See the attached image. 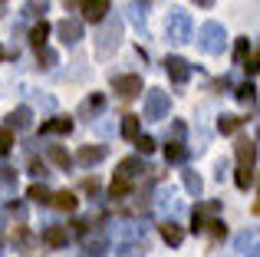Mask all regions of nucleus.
I'll use <instances>...</instances> for the list:
<instances>
[{
	"label": "nucleus",
	"mask_w": 260,
	"mask_h": 257,
	"mask_svg": "<svg viewBox=\"0 0 260 257\" xmlns=\"http://www.w3.org/2000/svg\"><path fill=\"white\" fill-rule=\"evenodd\" d=\"M122 30H125V20L119 13H109L106 20L99 23V33H95V56L109 59L115 50L122 46Z\"/></svg>",
	"instance_id": "obj_1"
},
{
	"label": "nucleus",
	"mask_w": 260,
	"mask_h": 257,
	"mask_svg": "<svg viewBox=\"0 0 260 257\" xmlns=\"http://www.w3.org/2000/svg\"><path fill=\"white\" fill-rule=\"evenodd\" d=\"M165 33H168V40H172V43H191V37H194V20H191V13L181 10V7L168 10Z\"/></svg>",
	"instance_id": "obj_2"
},
{
	"label": "nucleus",
	"mask_w": 260,
	"mask_h": 257,
	"mask_svg": "<svg viewBox=\"0 0 260 257\" xmlns=\"http://www.w3.org/2000/svg\"><path fill=\"white\" fill-rule=\"evenodd\" d=\"M198 46H201L204 53H211V56L224 53V46H228V33H224V26L214 23V20L201 23V30H198Z\"/></svg>",
	"instance_id": "obj_3"
},
{
	"label": "nucleus",
	"mask_w": 260,
	"mask_h": 257,
	"mask_svg": "<svg viewBox=\"0 0 260 257\" xmlns=\"http://www.w3.org/2000/svg\"><path fill=\"white\" fill-rule=\"evenodd\" d=\"M168 112H172V96H168L165 89H148L145 92V112H142V119H145V122H161Z\"/></svg>",
	"instance_id": "obj_4"
},
{
	"label": "nucleus",
	"mask_w": 260,
	"mask_h": 257,
	"mask_svg": "<svg viewBox=\"0 0 260 257\" xmlns=\"http://www.w3.org/2000/svg\"><path fill=\"white\" fill-rule=\"evenodd\" d=\"M217 214H221V201H198L194 218H191V231L201 234L204 228H208V221H211V218H217Z\"/></svg>",
	"instance_id": "obj_5"
},
{
	"label": "nucleus",
	"mask_w": 260,
	"mask_h": 257,
	"mask_svg": "<svg viewBox=\"0 0 260 257\" xmlns=\"http://www.w3.org/2000/svg\"><path fill=\"white\" fill-rule=\"evenodd\" d=\"M10 244H13V251H20V254H33V247H37V234H33L26 224H13Z\"/></svg>",
	"instance_id": "obj_6"
},
{
	"label": "nucleus",
	"mask_w": 260,
	"mask_h": 257,
	"mask_svg": "<svg viewBox=\"0 0 260 257\" xmlns=\"http://www.w3.org/2000/svg\"><path fill=\"white\" fill-rule=\"evenodd\" d=\"M112 89L119 92L122 99H135L142 92V76H135V73H128V76H119L115 73L112 76Z\"/></svg>",
	"instance_id": "obj_7"
},
{
	"label": "nucleus",
	"mask_w": 260,
	"mask_h": 257,
	"mask_svg": "<svg viewBox=\"0 0 260 257\" xmlns=\"http://www.w3.org/2000/svg\"><path fill=\"white\" fill-rule=\"evenodd\" d=\"M106 109V96L102 92H89V96L79 103V109H76V119H86V122H95V116Z\"/></svg>",
	"instance_id": "obj_8"
},
{
	"label": "nucleus",
	"mask_w": 260,
	"mask_h": 257,
	"mask_svg": "<svg viewBox=\"0 0 260 257\" xmlns=\"http://www.w3.org/2000/svg\"><path fill=\"white\" fill-rule=\"evenodd\" d=\"M56 33H59V40H63L66 46H76L79 40H83V20H79V17H66V20H59Z\"/></svg>",
	"instance_id": "obj_9"
},
{
	"label": "nucleus",
	"mask_w": 260,
	"mask_h": 257,
	"mask_svg": "<svg viewBox=\"0 0 260 257\" xmlns=\"http://www.w3.org/2000/svg\"><path fill=\"white\" fill-rule=\"evenodd\" d=\"M165 73H168V79H172L175 86H181V83H188V76H191V63L188 59H181V56H168L165 63Z\"/></svg>",
	"instance_id": "obj_10"
},
{
	"label": "nucleus",
	"mask_w": 260,
	"mask_h": 257,
	"mask_svg": "<svg viewBox=\"0 0 260 257\" xmlns=\"http://www.w3.org/2000/svg\"><path fill=\"white\" fill-rule=\"evenodd\" d=\"M79 10H83V20H89V23H102L109 17V0H79Z\"/></svg>",
	"instance_id": "obj_11"
},
{
	"label": "nucleus",
	"mask_w": 260,
	"mask_h": 257,
	"mask_svg": "<svg viewBox=\"0 0 260 257\" xmlns=\"http://www.w3.org/2000/svg\"><path fill=\"white\" fill-rule=\"evenodd\" d=\"M234 155H237V162H241V168H254V165H257V142H250V139H237Z\"/></svg>",
	"instance_id": "obj_12"
},
{
	"label": "nucleus",
	"mask_w": 260,
	"mask_h": 257,
	"mask_svg": "<svg viewBox=\"0 0 260 257\" xmlns=\"http://www.w3.org/2000/svg\"><path fill=\"white\" fill-rule=\"evenodd\" d=\"M106 155H109L106 145H83V148L76 152V162H79L83 168H92V165H99Z\"/></svg>",
	"instance_id": "obj_13"
},
{
	"label": "nucleus",
	"mask_w": 260,
	"mask_h": 257,
	"mask_svg": "<svg viewBox=\"0 0 260 257\" xmlns=\"http://www.w3.org/2000/svg\"><path fill=\"white\" fill-rule=\"evenodd\" d=\"M30 122H33V109H30V106H17V109L7 116L4 128H10V132L17 128V132H23V128H30Z\"/></svg>",
	"instance_id": "obj_14"
},
{
	"label": "nucleus",
	"mask_w": 260,
	"mask_h": 257,
	"mask_svg": "<svg viewBox=\"0 0 260 257\" xmlns=\"http://www.w3.org/2000/svg\"><path fill=\"white\" fill-rule=\"evenodd\" d=\"M106 251H109V241L102 231H95L92 238L83 241V257H106Z\"/></svg>",
	"instance_id": "obj_15"
},
{
	"label": "nucleus",
	"mask_w": 260,
	"mask_h": 257,
	"mask_svg": "<svg viewBox=\"0 0 260 257\" xmlns=\"http://www.w3.org/2000/svg\"><path fill=\"white\" fill-rule=\"evenodd\" d=\"M145 7L148 4H142V0H135V4H128L125 7V13H128V20H132V26H135V30H139V33H148V20H145Z\"/></svg>",
	"instance_id": "obj_16"
},
{
	"label": "nucleus",
	"mask_w": 260,
	"mask_h": 257,
	"mask_svg": "<svg viewBox=\"0 0 260 257\" xmlns=\"http://www.w3.org/2000/svg\"><path fill=\"white\" fill-rule=\"evenodd\" d=\"M70 135L73 132V119L70 116H56V119H50V122H43L40 125V135Z\"/></svg>",
	"instance_id": "obj_17"
},
{
	"label": "nucleus",
	"mask_w": 260,
	"mask_h": 257,
	"mask_svg": "<svg viewBox=\"0 0 260 257\" xmlns=\"http://www.w3.org/2000/svg\"><path fill=\"white\" fill-rule=\"evenodd\" d=\"M43 244H50V247H66L70 244V231H66L63 224H50L43 231Z\"/></svg>",
	"instance_id": "obj_18"
},
{
	"label": "nucleus",
	"mask_w": 260,
	"mask_h": 257,
	"mask_svg": "<svg viewBox=\"0 0 260 257\" xmlns=\"http://www.w3.org/2000/svg\"><path fill=\"white\" fill-rule=\"evenodd\" d=\"M158 231H161V241H165L168 247H178V244L184 241L181 224H175V221H161V224H158Z\"/></svg>",
	"instance_id": "obj_19"
},
{
	"label": "nucleus",
	"mask_w": 260,
	"mask_h": 257,
	"mask_svg": "<svg viewBox=\"0 0 260 257\" xmlns=\"http://www.w3.org/2000/svg\"><path fill=\"white\" fill-rule=\"evenodd\" d=\"M142 172H155V168L145 165L142 158H125V162L119 165V175H122V178H128V181H132L135 175H142Z\"/></svg>",
	"instance_id": "obj_20"
},
{
	"label": "nucleus",
	"mask_w": 260,
	"mask_h": 257,
	"mask_svg": "<svg viewBox=\"0 0 260 257\" xmlns=\"http://www.w3.org/2000/svg\"><path fill=\"white\" fill-rule=\"evenodd\" d=\"M50 205L59 208V211H66V214H73V211L79 208V198H76L73 191H56V195L50 198Z\"/></svg>",
	"instance_id": "obj_21"
},
{
	"label": "nucleus",
	"mask_w": 260,
	"mask_h": 257,
	"mask_svg": "<svg viewBox=\"0 0 260 257\" xmlns=\"http://www.w3.org/2000/svg\"><path fill=\"white\" fill-rule=\"evenodd\" d=\"M119 257H145L148 254V241L139 238V241H125V244H119Z\"/></svg>",
	"instance_id": "obj_22"
},
{
	"label": "nucleus",
	"mask_w": 260,
	"mask_h": 257,
	"mask_svg": "<svg viewBox=\"0 0 260 257\" xmlns=\"http://www.w3.org/2000/svg\"><path fill=\"white\" fill-rule=\"evenodd\" d=\"M184 158H188V148H184V142L168 139V145H165V162H168V165H178V162H184Z\"/></svg>",
	"instance_id": "obj_23"
},
{
	"label": "nucleus",
	"mask_w": 260,
	"mask_h": 257,
	"mask_svg": "<svg viewBox=\"0 0 260 257\" xmlns=\"http://www.w3.org/2000/svg\"><path fill=\"white\" fill-rule=\"evenodd\" d=\"M46 37H50V23H46V20H40V23L30 26V46H33V50L46 46Z\"/></svg>",
	"instance_id": "obj_24"
},
{
	"label": "nucleus",
	"mask_w": 260,
	"mask_h": 257,
	"mask_svg": "<svg viewBox=\"0 0 260 257\" xmlns=\"http://www.w3.org/2000/svg\"><path fill=\"white\" fill-rule=\"evenodd\" d=\"M46 158H50V162H53L56 168H63V172H66V168L73 165V155L66 152L63 145H50V152H46Z\"/></svg>",
	"instance_id": "obj_25"
},
{
	"label": "nucleus",
	"mask_w": 260,
	"mask_h": 257,
	"mask_svg": "<svg viewBox=\"0 0 260 257\" xmlns=\"http://www.w3.org/2000/svg\"><path fill=\"white\" fill-rule=\"evenodd\" d=\"M181 181H184V188H188V195H201V188H204V181H201V175L194 172V168H184L181 172Z\"/></svg>",
	"instance_id": "obj_26"
},
{
	"label": "nucleus",
	"mask_w": 260,
	"mask_h": 257,
	"mask_svg": "<svg viewBox=\"0 0 260 257\" xmlns=\"http://www.w3.org/2000/svg\"><path fill=\"white\" fill-rule=\"evenodd\" d=\"M128 191H132V181H128V178H122V175H115V178H112V185H109V198H115V201H119V198H125Z\"/></svg>",
	"instance_id": "obj_27"
},
{
	"label": "nucleus",
	"mask_w": 260,
	"mask_h": 257,
	"mask_svg": "<svg viewBox=\"0 0 260 257\" xmlns=\"http://www.w3.org/2000/svg\"><path fill=\"white\" fill-rule=\"evenodd\" d=\"M234 181H237V188H241V191H250V188L257 185V172H254V168H237Z\"/></svg>",
	"instance_id": "obj_28"
},
{
	"label": "nucleus",
	"mask_w": 260,
	"mask_h": 257,
	"mask_svg": "<svg viewBox=\"0 0 260 257\" xmlns=\"http://www.w3.org/2000/svg\"><path fill=\"white\" fill-rule=\"evenodd\" d=\"M56 63H59L56 50H50V46H40V50H37V66H40V70H53Z\"/></svg>",
	"instance_id": "obj_29"
},
{
	"label": "nucleus",
	"mask_w": 260,
	"mask_h": 257,
	"mask_svg": "<svg viewBox=\"0 0 260 257\" xmlns=\"http://www.w3.org/2000/svg\"><path fill=\"white\" fill-rule=\"evenodd\" d=\"M26 198L30 201H37V205H50V198H53V191L43 185V181H37V185H30V191H26Z\"/></svg>",
	"instance_id": "obj_30"
},
{
	"label": "nucleus",
	"mask_w": 260,
	"mask_h": 257,
	"mask_svg": "<svg viewBox=\"0 0 260 257\" xmlns=\"http://www.w3.org/2000/svg\"><path fill=\"white\" fill-rule=\"evenodd\" d=\"M92 132L99 135V139H112V135L119 132V122H115V119H99V122H92Z\"/></svg>",
	"instance_id": "obj_31"
},
{
	"label": "nucleus",
	"mask_w": 260,
	"mask_h": 257,
	"mask_svg": "<svg viewBox=\"0 0 260 257\" xmlns=\"http://www.w3.org/2000/svg\"><path fill=\"white\" fill-rule=\"evenodd\" d=\"M244 122H247V119H241V116H221V119H217V132L231 135V132H237Z\"/></svg>",
	"instance_id": "obj_32"
},
{
	"label": "nucleus",
	"mask_w": 260,
	"mask_h": 257,
	"mask_svg": "<svg viewBox=\"0 0 260 257\" xmlns=\"http://www.w3.org/2000/svg\"><path fill=\"white\" fill-rule=\"evenodd\" d=\"M139 125H142V119H139V116H122L119 132L125 135V139H132V142H135V135H139Z\"/></svg>",
	"instance_id": "obj_33"
},
{
	"label": "nucleus",
	"mask_w": 260,
	"mask_h": 257,
	"mask_svg": "<svg viewBox=\"0 0 260 257\" xmlns=\"http://www.w3.org/2000/svg\"><path fill=\"white\" fill-rule=\"evenodd\" d=\"M139 231H142V228L132 224V221H125V224H115V234L122 238V244H125V241H139Z\"/></svg>",
	"instance_id": "obj_34"
},
{
	"label": "nucleus",
	"mask_w": 260,
	"mask_h": 257,
	"mask_svg": "<svg viewBox=\"0 0 260 257\" xmlns=\"http://www.w3.org/2000/svg\"><path fill=\"white\" fill-rule=\"evenodd\" d=\"M234 96L241 99V103H254V99H257V86H254V79L241 83V86H237V92H234Z\"/></svg>",
	"instance_id": "obj_35"
},
{
	"label": "nucleus",
	"mask_w": 260,
	"mask_h": 257,
	"mask_svg": "<svg viewBox=\"0 0 260 257\" xmlns=\"http://www.w3.org/2000/svg\"><path fill=\"white\" fill-rule=\"evenodd\" d=\"M204 231H211V238H214V241H224V238H228V224H224L221 218H211Z\"/></svg>",
	"instance_id": "obj_36"
},
{
	"label": "nucleus",
	"mask_w": 260,
	"mask_h": 257,
	"mask_svg": "<svg viewBox=\"0 0 260 257\" xmlns=\"http://www.w3.org/2000/svg\"><path fill=\"white\" fill-rule=\"evenodd\" d=\"M247 53H250V40H247V37H237V43H234V59H237V63H244V59H247Z\"/></svg>",
	"instance_id": "obj_37"
},
{
	"label": "nucleus",
	"mask_w": 260,
	"mask_h": 257,
	"mask_svg": "<svg viewBox=\"0 0 260 257\" xmlns=\"http://www.w3.org/2000/svg\"><path fill=\"white\" fill-rule=\"evenodd\" d=\"M135 148H139L142 155H152L155 152V139L152 135H135Z\"/></svg>",
	"instance_id": "obj_38"
},
{
	"label": "nucleus",
	"mask_w": 260,
	"mask_h": 257,
	"mask_svg": "<svg viewBox=\"0 0 260 257\" xmlns=\"http://www.w3.org/2000/svg\"><path fill=\"white\" fill-rule=\"evenodd\" d=\"M7 211L13 214V221H17V224H23V221H26V205H23V201H10V205H7Z\"/></svg>",
	"instance_id": "obj_39"
},
{
	"label": "nucleus",
	"mask_w": 260,
	"mask_h": 257,
	"mask_svg": "<svg viewBox=\"0 0 260 257\" xmlns=\"http://www.w3.org/2000/svg\"><path fill=\"white\" fill-rule=\"evenodd\" d=\"M46 7H50V0H30L26 4V17H40V13H46Z\"/></svg>",
	"instance_id": "obj_40"
},
{
	"label": "nucleus",
	"mask_w": 260,
	"mask_h": 257,
	"mask_svg": "<svg viewBox=\"0 0 260 257\" xmlns=\"http://www.w3.org/2000/svg\"><path fill=\"white\" fill-rule=\"evenodd\" d=\"M30 175H33V178H50V172H46V162H43V158H30Z\"/></svg>",
	"instance_id": "obj_41"
},
{
	"label": "nucleus",
	"mask_w": 260,
	"mask_h": 257,
	"mask_svg": "<svg viewBox=\"0 0 260 257\" xmlns=\"http://www.w3.org/2000/svg\"><path fill=\"white\" fill-rule=\"evenodd\" d=\"M254 244H257V234L254 231H244V234H237V247H241V251H254Z\"/></svg>",
	"instance_id": "obj_42"
},
{
	"label": "nucleus",
	"mask_w": 260,
	"mask_h": 257,
	"mask_svg": "<svg viewBox=\"0 0 260 257\" xmlns=\"http://www.w3.org/2000/svg\"><path fill=\"white\" fill-rule=\"evenodd\" d=\"M175 208H178L175 195H161V198H158V211H161V214H168V211L175 214Z\"/></svg>",
	"instance_id": "obj_43"
},
{
	"label": "nucleus",
	"mask_w": 260,
	"mask_h": 257,
	"mask_svg": "<svg viewBox=\"0 0 260 257\" xmlns=\"http://www.w3.org/2000/svg\"><path fill=\"white\" fill-rule=\"evenodd\" d=\"M13 148V132L10 128H0V155H7Z\"/></svg>",
	"instance_id": "obj_44"
},
{
	"label": "nucleus",
	"mask_w": 260,
	"mask_h": 257,
	"mask_svg": "<svg viewBox=\"0 0 260 257\" xmlns=\"http://www.w3.org/2000/svg\"><path fill=\"white\" fill-rule=\"evenodd\" d=\"M244 70H247L250 76H254V73L260 70V56H257V50H250V53H247V59H244Z\"/></svg>",
	"instance_id": "obj_45"
},
{
	"label": "nucleus",
	"mask_w": 260,
	"mask_h": 257,
	"mask_svg": "<svg viewBox=\"0 0 260 257\" xmlns=\"http://www.w3.org/2000/svg\"><path fill=\"white\" fill-rule=\"evenodd\" d=\"M0 181H4V185H17V172H13L10 165H4L0 168Z\"/></svg>",
	"instance_id": "obj_46"
},
{
	"label": "nucleus",
	"mask_w": 260,
	"mask_h": 257,
	"mask_svg": "<svg viewBox=\"0 0 260 257\" xmlns=\"http://www.w3.org/2000/svg\"><path fill=\"white\" fill-rule=\"evenodd\" d=\"M83 191L86 195H99V178H95V175L92 178H83Z\"/></svg>",
	"instance_id": "obj_47"
},
{
	"label": "nucleus",
	"mask_w": 260,
	"mask_h": 257,
	"mask_svg": "<svg viewBox=\"0 0 260 257\" xmlns=\"http://www.w3.org/2000/svg\"><path fill=\"white\" fill-rule=\"evenodd\" d=\"M172 132H175V142H181V139H184V122H175ZM172 132H168V135H172Z\"/></svg>",
	"instance_id": "obj_48"
},
{
	"label": "nucleus",
	"mask_w": 260,
	"mask_h": 257,
	"mask_svg": "<svg viewBox=\"0 0 260 257\" xmlns=\"http://www.w3.org/2000/svg\"><path fill=\"white\" fill-rule=\"evenodd\" d=\"M198 7H214V0H194Z\"/></svg>",
	"instance_id": "obj_49"
},
{
	"label": "nucleus",
	"mask_w": 260,
	"mask_h": 257,
	"mask_svg": "<svg viewBox=\"0 0 260 257\" xmlns=\"http://www.w3.org/2000/svg\"><path fill=\"white\" fill-rule=\"evenodd\" d=\"M4 13H7V0H0V20H4Z\"/></svg>",
	"instance_id": "obj_50"
},
{
	"label": "nucleus",
	"mask_w": 260,
	"mask_h": 257,
	"mask_svg": "<svg viewBox=\"0 0 260 257\" xmlns=\"http://www.w3.org/2000/svg\"><path fill=\"white\" fill-rule=\"evenodd\" d=\"M66 7H79V0H66Z\"/></svg>",
	"instance_id": "obj_51"
},
{
	"label": "nucleus",
	"mask_w": 260,
	"mask_h": 257,
	"mask_svg": "<svg viewBox=\"0 0 260 257\" xmlns=\"http://www.w3.org/2000/svg\"><path fill=\"white\" fill-rule=\"evenodd\" d=\"M0 205H4V188H0Z\"/></svg>",
	"instance_id": "obj_52"
},
{
	"label": "nucleus",
	"mask_w": 260,
	"mask_h": 257,
	"mask_svg": "<svg viewBox=\"0 0 260 257\" xmlns=\"http://www.w3.org/2000/svg\"><path fill=\"white\" fill-rule=\"evenodd\" d=\"M4 56H7V53H4V50H0V59H4Z\"/></svg>",
	"instance_id": "obj_53"
},
{
	"label": "nucleus",
	"mask_w": 260,
	"mask_h": 257,
	"mask_svg": "<svg viewBox=\"0 0 260 257\" xmlns=\"http://www.w3.org/2000/svg\"><path fill=\"white\" fill-rule=\"evenodd\" d=\"M142 4H148V0H142Z\"/></svg>",
	"instance_id": "obj_54"
}]
</instances>
